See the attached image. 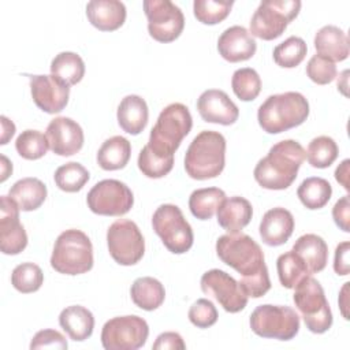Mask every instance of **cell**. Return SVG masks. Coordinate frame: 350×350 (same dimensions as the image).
<instances>
[{
    "mask_svg": "<svg viewBox=\"0 0 350 350\" xmlns=\"http://www.w3.org/2000/svg\"><path fill=\"white\" fill-rule=\"evenodd\" d=\"M305 160V150L294 139L275 144L254 167L256 182L268 190H284L295 180Z\"/></svg>",
    "mask_w": 350,
    "mask_h": 350,
    "instance_id": "1",
    "label": "cell"
},
{
    "mask_svg": "<svg viewBox=\"0 0 350 350\" xmlns=\"http://www.w3.org/2000/svg\"><path fill=\"white\" fill-rule=\"evenodd\" d=\"M309 116V103L298 92L272 94L258 107L257 120L268 134H279L302 124Z\"/></svg>",
    "mask_w": 350,
    "mask_h": 350,
    "instance_id": "2",
    "label": "cell"
},
{
    "mask_svg": "<svg viewBox=\"0 0 350 350\" xmlns=\"http://www.w3.org/2000/svg\"><path fill=\"white\" fill-rule=\"evenodd\" d=\"M226 164V138L219 131L204 130L190 142L185 154V170L197 180L216 178Z\"/></svg>",
    "mask_w": 350,
    "mask_h": 350,
    "instance_id": "3",
    "label": "cell"
},
{
    "mask_svg": "<svg viewBox=\"0 0 350 350\" xmlns=\"http://www.w3.org/2000/svg\"><path fill=\"white\" fill-rule=\"evenodd\" d=\"M191 126L193 119L189 108L180 103H172L160 112L146 145L157 154L174 156Z\"/></svg>",
    "mask_w": 350,
    "mask_h": 350,
    "instance_id": "4",
    "label": "cell"
},
{
    "mask_svg": "<svg viewBox=\"0 0 350 350\" xmlns=\"http://www.w3.org/2000/svg\"><path fill=\"white\" fill-rule=\"evenodd\" d=\"M216 253L226 265L235 269L242 278H250L268 269L260 245L239 231L221 235L216 241Z\"/></svg>",
    "mask_w": 350,
    "mask_h": 350,
    "instance_id": "5",
    "label": "cell"
},
{
    "mask_svg": "<svg viewBox=\"0 0 350 350\" xmlns=\"http://www.w3.org/2000/svg\"><path fill=\"white\" fill-rule=\"evenodd\" d=\"M51 267L64 275H81L93 268V246L89 237L75 228L63 231L55 241Z\"/></svg>",
    "mask_w": 350,
    "mask_h": 350,
    "instance_id": "6",
    "label": "cell"
},
{
    "mask_svg": "<svg viewBox=\"0 0 350 350\" xmlns=\"http://www.w3.org/2000/svg\"><path fill=\"white\" fill-rule=\"evenodd\" d=\"M293 301L299 310L306 328L313 334H324L332 325V313L319 280L305 276L295 287Z\"/></svg>",
    "mask_w": 350,
    "mask_h": 350,
    "instance_id": "7",
    "label": "cell"
},
{
    "mask_svg": "<svg viewBox=\"0 0 350 350\" xmlns=\"http://www.w3.org/2000/svg\"><path fill=\"white\" fill-rule=\"evenodd\" d=\"M301 5L298 0L261 1L250 19L249 33L265 41L280 37L288 23L299 14Z\"/></svg>",
    "mask_w": 350,
    "mask_h": 350,
    "instance_id": "8",
    "label": "cell"
},
{
    "mask_svg": "<svg viewBox=\"0 0 350 350\" xmlns=\"http://www.w3.org/2000/svg\"><path fill=\"white\" fill-rule=\"evenodd\" d=\"M252 331L261 336L279 340H290L299 331V316L290 306L260 305L250 314Z\"/></svg>",
    "mask_w": 350,
    "mask_h": 350,
    "instance_id": "9",
    "label": "cell"
},
{
    "mask_svg": "<svg viewBox=\"0 0 350 350\" xmlns=\"http://www.w3.org/2000/svg\"><path fill=\"white\" fill-rule=\"evenodd\" d=\"M152 227L164 246L174 254L186 253L193 246L191 226L185 219L180 208L174 204H163L154 211Z\"/></svg>",
    "mask_w": 350,
    "mask_h": 350,
    "instance_id": "10",
    "label": "cell"
},
{
    "mask_svg": "<svg viewBox=\"0 0 350 350\" xmlns=\"http://www.w3.org/2000/svg\"><path fill=\"white\" fill-rule=\"evenodd\" d=\"M148 323L135 314L108 320L101 329V345L105 350H137L146 343Z\"/></svg>",
    "mask_w": 350,
    "mask_h": 350,
    "instance_id": "11",
    "label": "cell"
},
{
    "mask_svg": "<svg viewBox=\"0 0 350 350\" xmlns=\"http://www.w3.org/2000/svg\"><path fill=\"white\" fill-rule=\"evenodd\" d=\"M107 245L111 257L126 267L137 264L145 253V241L138 226L127 219H119L109 226Z\"/></svg>",
    "mask_w": 350,
    "mask_h": 350,
    "instance_id": "12",
    "label": "cell"
},
{
    "mask_svg": "<svg viewBox=\"0 0 350 350\" xmlns=\"http://www.w3.org/2000/svg\"><path fill=\"white\" fill-rule=\"evenodd\" d=\"M86 202L89 209L96 215L122 216L131 209L134 196L123 182L118 179H104L90 189Z\"/></svg>",
    "mask_w": 350,
    "mask_h": 350,
    "instance_id": "13",
    "label": "cell"
},
{
    "mask_svg": "<svg viewBox=\"0 0 350 350\" xmlns=\"http://www.w3.org/2000/svg\"><path fill=\"white\" fill-rule=\"evenodd\" d=\"M144 11L148 31L159 42L175 41L185 27V16L178 5L170 0H145Z\"/></svg>",
    "mask_w": 350,
    "mask_h": 350,
    "instance_id": "14",
    "label": "cell"
},
{
    "mask_svg": "<svg viewBox=\"0 0 350 350\" xmlns=\"http://www.w3.org/2000/svg\"><path fill=\"white\" fill-rule=\"evenodd\" d=\"M201 290L213 297L228 313H238L247 305L249 297L242 290L239 282L221 269H209L201 276Z\"/></svg>",
    "mask_w": 350,
    "mask_h": 350,
    "instance_id": "15",
    "label": "cell"
},
{
    "mask_svg": "<svg viewBox=\"0 0 350 350\" xmlns=\"http://www.w3.org/2000/svg\"><path fill=\"white\" fill-rule=\"evenodd\" d=\"M19 211L10 196L0 197V249L4 254H19L27 246V234L19 221Z\"/></svg>",
    "mask_w": 350,
    "mask_h": 350,
    "instance_id": "16",
    "label": "cell"
},
{
    "mask_svg": "<svg viewBox=\"0 0 350 350\" xmlns=\"http://www.w3.org/2000/svg\"><path fill=\"white\" fill-rule=\"evenodd\" d=\"M30 92L34 104L46 113L62 112L70 97V86L55 75H31Z\"/></svg>",
    "mask_w": 350,
    "mask_h": 350,
    "instance_id": "17",
    "label": "cell"
},
{
    "mask_svg": "<svg viewBox=\"0 0 350 350\" xmlns=\"http://www.w3.org/2000/svg\"><path fill=\"white\" fill-rule=\"evenodd\" d=\"M49 149L59 156H72L83 146V130L71 118L57 116L52 119L45 133Z\"/></svg>",
    "mask_w": 350,
    "mask_h": 350,
    "instance_id": "18",
    "label": "cell"
},
{
    "mask_svg": "<svg viewBox=\"0 0 350 350\" xmlns=\"http://www.w3.org/2000/svg\"><path fill=\"white\" fill-rule=\"evenodd\" d=\"M200 116L208 123L230 126L238 120L239 109L228 94L219 89H208L197 100Z\"/></svg>",
    "mask_w": 350,
    "mask_h": 350,
    "instance_id": "19",
    "label": "cell"
},
{
    "mask_svg": "<svg viewBox=\"0 0 350 350\" xmlns=\"http://www.w3.org/2000/svg\"><path fill=\"white\" fill-rule=\"evenodd\" d=\"M256 40L243 26L235 25L226 29L217 40L220 56L230 63L249 60L256 53Z\"/></svg>",
    "mask_w": 350,
    "mask_h": 350,
    "instance_id": "20",
    "label": "cell"
},
{
    "mask_svg": "<svg viewBox=\"0 0 350 350\" xmlns=\"http://www.w3.org/2000/svg\"><path fill=\"white\" fill-rule=\"evenodd\" d=\"M260 237L268 246H280L288 241L294 231L293 213L282 206L267 211L260 221Z\"/></svg>",
    "mask_w": 350,
    "mask_h": 350,
    "instance_id": "21",
    "label": "cell"
},
{
    "mask_svg": "<svg viewBox=\"0 0 350 350\" xmlns=\"http://www.w3.org/2000/svg\"><path fill=\"white\" fill-rule=\"evenodd\" d=\"M89 22L101 31H113L126 21V7L119 0H92L86 5Z\"/></svg>",
    "mask_w": 350,
    "mask_h": 350,
    "instance_id": "22",
    "label": "cell"
},
{
    "mask_svg": "<svg viewBox=\"0 0 350 350\" xmlns=\"http://www.w3.org/2000/svg\"><path fill=\"white\" fill-rule=\"evenodd\" d=\"M118 123L120 129L131 135L139 134L148 124L149 111L146 101L137 94H129L122 98L118 112Z\"/></svg>",
    "mask_w": 350,
    "mask_h": 350,
    "instance_id": "23",
    "label": "cell"
},
{
    "mask_svg": "<svg viewBox=\"0 0 350 350\" xmlns=\"http://www.w3.org/2000/svg\"><path fill=\"white\" fill-rule=\"evenodd\" d=\"M217 223L228 232H238L246 227L253 216L252 204L239 196L226 198L217 208Z\"/></svg>",
    "mask_w": 350,
    "mask_h": 350,
    "instance_id": "24",
    "label": "cell"
},
{
    "mask_svg": "<svg viewBox=\"0 0 350 350\" xmlns=\"http://www.w3.org/2000/svg\"><path fill=\"white\" fill-rule=\"evenodd\" d=\"M314 48L317 55H321L334 63L342 62L349 56V37L338 26L327 25L316 33Z\"/></svg>",
    "mask_w": 350,
    "mask_h": 350,
    "instance_id": "25",
    "label": "cell"
},
{
    "mask_svg": "<svg viewBox=\"0 0 350 350\" xmlns=\"http://www.w3.org/2000/svg\"><path fill=\"white\" fill-rule=\"evenodd\" d=\"M59 324L75 342H82L92 336L94 328L93 313L81 305L64 308L59 314Z\"/></svg>",
    "mask_w": 350,
    "mask_h": 350,
    "instance_id": "26",
    "label": "cell"
},
{
    "mask_svg": "<svg viewBox=\"0 0 350 350\" xmlns=\"http://www.w3.org/2000/svg\"><path fill=\"white\" fill-rule=\"evenodd\" d=\"M291 250L302 258L310 275L323 271L327 265L328 246L325 241L316 234L301 235L293 245Z\"/></svg>",
    "mask_w": 350,
    "mask_h": 350,
    "instance_id": "27",
    "label": "cell"
},
{
    "mask_svg": "<svg viewBox=\"0 0 350 350\" xmlns=\"http://www.w3.org/2000/svg\"><path fill=\"white\" fill-rule=\"evenodd\" d=\"M46 186L37 178H22L16 180L8 191V196L23 212L40 208L46 198Z\"/></svg>",
    "mask_w": 350,
    "mask_h": 350,
    "instance_id": "28",
    "label": "cell"
},
{
    "mask_svg": "<svg viewBox=\"0 0 350 350\" xmlns=\"http://www.w3.org/2000/svg\"><path fill=\"white\" fill-rule=\"evenodd\" d=\"M131 156V144L122 135H113L103 142L97 152V164L105 171L126 167Z\"/></svg>",
    "mask_w": 350,
    "mask_h": 350,
    "instance_id": "29",
    "label": "cell"
},
{
    "mask_svg": "<svg viewBox=\"0 0 350 350\" xmlns=\"http://www.w3.org/2000/svg\"><path fill=\"white\" fill-rule=\"evenodd\" d=\"M133 302L144 310H154L164 302V286L154 278L142 276L134 280L130 288Z\"/></svg>",
    "mask_w": 350,
    "mask_h": 350,
    "instance_id": "30",
    "label": "cell"
},
{
    "mask_svg": "<svg viewBox=\"0 0 350 350\" xmlns=\"http://www.w3.org/2000/svg\"><path fill=\"white\" fill-rule=\"evenodd\" d=\"M297 196L305 208L320 209L331 200L332 186L324 178L310 176L298 186Z\"/></svg>",
    "mask_w": 350,
    "mask_h": 350,
    "instance_id": "31",
    "label": "cell"
},
{
    "mask_svg": "<svg viewBox=\"0 0 350 350\" xmlns=\"http://www.w3.org/2000/svg\"><path fill=\"white\" fill-rule=\"evenodd\" d=\"M224 200L226 193L219 187L197 189L189 197V208L194 217L208 220L217 212V208Z\"/></svg>",
    "mask_w": 350,
    "mask_h": 350,
    "instance_id": "32",
    "label": "cell"
},
{
    "mask_svg": "<svg viewBox=\"0 0 350 350\" xmlns=\"http://www.w3.org/2000/svg\"><path fill=\"white\" fill-rule=\"evenodd\" d=\"M51 74L68 86L77 85L85 75V63L75 52H60L51 62Z\"/></svg>",
    "mask_w": 350,
    "mask_h": 350,
    "instance_id": "33",
    "label": "cell"
},
{
    "mask_svg": "<svg viewBox=\"0 0 350 350\" xmlns=\"http://www.w3.org/2000/svg\"><path fill=\"white\" fill-rule=\"evenodd\" d=\"M276 269L279 282L286 288H294L305 276H309V271L302 258L294 252H286L276 260Z\"/></svg>",
    "mask_w": 350,
    "mask_h": 350,
    "instance_id": "34",
    "label": "cell"
},
{
    "mask_svg": "<svg viewBox=\"0 0 350 350\" xmlns=\"http://www.w3.org/2000/svg\"><path fill=\"white\" fill-rule=\"evenodd\" d=\"M339 149L336 142L327 135L313 138L305 152V159L314 168H327L338 157Z\"/></svg>",
    "mask_w": 350,
    "mask_h": 350,
    "instance_id": "35",
    "label": "cell"
},
{
    "mask_svg": "<svg viewBox=\"0 0 350 350\" xmlns=\"http://www.w3.org/2000/svg\"><path fill=\"white\" fill-rule=\"evenodd\" d=\"M89 171L77 161H70L60 165L53 175L56 186L67 193L79 191L89 180Z\"/></svg>",
    "mask_w": 350,
    "mask_h": 350,
    "instance_id": "36",
    "label": "cell"
},
{
    "mask_svg": "<svg viewBox=\"0 0 350 350\" xmlns=\"http://www.w3.org/2000/svg\"><path fill=\"white\" fill-rule=\"evenodd\" d=\"M308 52L306 42L297 36H291L273 49V60L279 67L294 68L302 63Z\"/></svg>",
    "mask_w": 350,
    "mask_h": 350,
    "instance_id": "37",
    "label": "cell"
},
{
    "mask_svg": "<svg viewBox=\"0 0 350 350\" xmlns=\"http://www.w3.org/2000/svg\"><path fill=\"white\" fill-rule=\"evenodd\" d=\"M138 168L139 171L152 179H159L170 174L174 167V156H161L153 152L148 145H145L138 154Z\"/></svg>",
    "mask_w": 350,
    "mask_h": 350,
    "instance_id": "38",
    "label": "cell"
},
{
    "mask_svg": "<svg viewBox=\"0 0 350 350\" xmlns=\"http://www.w3.org/2000/svg\"><path fill=\"white\" fill-rule=\"evenodd\" d=\"M234 94L242 101L254 100L261 92V78L254 68H238L231 78Z\"/></svg>",
    "mask_w": 350,
    "mask_h": 350,
    "instance_id": "39",
    "label": "cell"
},
{
    "mask_svg": "<svg viewBox=\"0 0 350 350\" xmlns=\"http://www.w3.org/2000/svg\"><path fill=\"white\" fill-rule=\"evenodd\" d=\"M15 149L18 154L26 160H38L46 154L49 142L46 135L41 131L25 130L18 135L15 141Z\"/></svg>",
    "mask_w": 350,
    "mask_h": 350,
    "instance_id": "40",
    "label": "cell"
},
{
    "mask_svg": "<svg viewBox=\"0 0 350 350\" xmlns=\"http://www.w3.org/2000/svg\"><path fill=\"white\" fill-rule=\"evenodd\" d=\"M11 283L19 293H34L42 286L44 273L37 264L22 262L14 268L11 273Z\"/></svg>",
    "mask_w": 350,
    "mask_h": 350,
    "instance_id": "41",
    "label": "cell"
},
{
    "mask_svg": "<svg viewBox=\"0 0 350 350\" xmlns=\"http://www.w3.org/2000/svg\"><path fill=\"white\" fill-rule=\"evenodd\" d=\"M234 1H223V0H194L193 12L198 22L204 25H216L224 21Z\"/></svg>",
    "mask_w": 350,
    "mask_h": 350,
    "instance_id": "42",
    "label": "cell"
},
{
    "mask_svg": "<svg viewBox=\"0 0 350 350\" xmlns=\"http://www.w3.org/2000/svg\"><path fill=\"white\" fill-rule=\"evenodd\" d=\"M306 75L317 85H327L335 79L336 66L332 60L316 53L306 64Z\"/></svg>",
    "mask_w": 350,
    "mask_h": 350,
    "instance_id": "43",
    "label": "cell"
},
{
    "mask_svg": "<svg viewBox=\"0 0 350 350\" xmlns=\"http://www.w3.org/2000/svg\"><path fill=\"white\" fill-rule=\"evenodd\" d=\"M216 306L206 298L197 299L189 309V320L197 328L212 327L217 321Z\"/></svg>",
    "mask_w": 350,
    "mask_h": 350,
    "instance_id": "44",
    "label": "cell"
},
{
    "mask_svg": "<svg viewBox=\"0 0 350 350\" xmlns=\"http://www.w3.org/2000/svg\"><path fill=\"white\" fill-rule=\"evenodd\" d=\"M66 338L56 329H41L38 331L31 342L30 349H67Z\"/></svg>",
    "mask_w": 350,
    "mask_h": 350,
    "instance_id": "45",
    "label": "cell"
},
{
    "mask_svg": "<svg viewBox=\"0 0 350 350\" xmlns=\"http://www.w3.org/2000/svg\"><path fill=\"white\" fill-rule=\"evenodd\" d=\"M332 217L335 224L345 232H350V201L349 196L339 198L332 208Z\"/></svg>",
    "mask_w": 350,
    "mask_h": 350,
    "instance_id": "46",
    "label": "cell"
},
{
    "mask_svg": "<svg viewBox=\"0 0 350 350\" xmlns=\"http://www.w3.org/2000/svg\"><path fill=\"white\" fill-rule=\"evenodd\" d=\"M154 350H183L186 345L183 338L178 332H163L156 338V342L152 346Z\"/></svg>",
    "mask_w": 350,
    "mask_h": 350,
    "instance_id": "47",
    "label": "cell"
},
{
    "mask_svg": "<svg viewBox=\"0 0 350 350\" xmlns=\"http://www.w3.org/2000/svg\"><path fill=\"white\" fill-rule=\"evenodd\" d=\"M349 252H350V242L345 241L340 242L335 249V257H334V271L340 275L346 276L349 275Z\"/></svg>",
    "mask_w": 350,
    "mask_h": 350,
    "instance_id": "48",
    "label": "cell"
},
{
    "mask_svg": "<svg viewBox=\"0 0 350 350\" xmlns=\"http://www.w3.org/2000/svg\"><path fill=\"white\" fill-rule=\"evenodd\" d=\"M349 165H350V160L349 159H345L335 170V179L338 183H340L343 186L345 190H349L350 186H349Z\"/></svg>",
    "mask_w": 350,
    "mask_h": 350,
    "instance_id": "49",
    "label": "cell"
},
{
    "mask_svg": "<svg viewBox=\"0 0 350 350\" xmlns=\"http://www.w3.org/2000/svg\"><path fill=\"white\" fill-rule=\"evenodd\" d=\"M0 120H1V130H3L0 144L5 145L12 138V135L15 134V124L4 115L0 118Z\"/></svg>",
    "mask_w": 350,
    "mask_h": 350,
    "instance_id": "50",
    "label": "cell"
},
{
    "mask_svg": "<svg viewBox=\"0 0 350 350\" xmlns=\"http://www.w3.org/2000/svg\"><path fill=\"white\" fill-rule=\"evenodd\" d=\"M349 282H346L343 284V287L340 288V293H339V308H340V312H342V316L349 320Z\"/></svg>",
    "mask_w": 350,
    "mask_h": 350,
    "instance_id": "51",
    "label": "cell"
},
{
    "mask_svg": "<svg viewBox=\"0 0 350 350\" xmlns=\"http://www.w3.org/2000/svg\"><path fill=\"white\" fill-rule=\"evenodd\" d=\"M347 75H349V70H345V71L339 75L338 83H336L338 90H340L343 96H347V78H349Z\"/></svg>",
    "mask_w": 350,
    "mask_h": 350,
    "instance_id": "52",
    "label": "cell"
},
{
    "mask_svg": "<svg viewBox=\"0 0 350 350\" xmlns=\"http://www.w3.org/2000/svg\"><path fill=\"white\" fill-rule=\"evenodd\" d=\"M1 167H3V172H1V182H4L7 178H8V175H11V172H12V164L8 161V159L4 156V154H1Z\"/></svg>",
    "mask_w": 350,
    "mask_h": 350,
    "instance_id": "53",
    "label": "cell"
}]
</instances>
